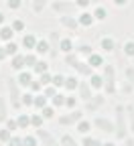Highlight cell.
Listing matches in <instances>:
<instances>
[{"mask_svg":"<svg viewBox=\"0 0 134 146\" xmlns=\"http://www.w3.org/2000/svg\"><path fill=\"white\" fill-rule=\"evenodd\" d=\"M6 87H8V94H10V106L16 110L21 108V91H18V81L12 77H6Z\"/></svg>","mask_w":134,"mask_h":146,"instance_id":"obj_1","label":"cell"},{"mask_svg":"<svg viewBox=\"0 0 134 146\" xmlns=\"http://www.w3.org/2000/svg\"><path fill=\"white\" fill-rule=\"evenodd\" d=\"M116 134L118 138H126V124H124V108H116Z\"/></svg>","mask_w":134,"mask_h":146,"instance_id":"obj_2","label":"cell"},{"mask_svg":"<svg viewBox=\"0 0 134 146\" xmlns=\"http://www.w3.org/2000/svg\"><path fill=\"white\" fill-rule=\"evenodd\" d=\"M106 89H108V94L116 91V87H114V67L112 65H106Z\"/></svg>","mask_w":134,"mask_h":146,"instance_id":"obj_3","label":"cell"},{"mask_svg":"<svg viewBox=\"0 0 134 146\" xmlns=\"http://www.w3.org/2000/svg\"><path fill=\"white\" fill-rule=\"evenodd\" d=\"M53 8H55L57 12L69 14V12H73V10H75V4H73V2H55V4H53Z\"/></svg>","mask_w":134,"mask_h":146,"instance_id":"obj_4","label":"cell"},{"mask_svg":"<svg viewBox=\"0 0 134 146\" xmlns=\"http://www.w3.org/2000/svg\"><path fill=\"white\" fill-rule=\"evenodd\" d=\"M77 120H81V112H79V110H75V112H71L69 116L59 118V124H75Z\"/></svg>","mask_w":134,"mask_h":146,"instance_id":"obj_5","label":"cell"},{"mask_svg":"<svg viewBox=\"0 0 134 146\" xmlns=\"http://www.w3.org/2000/svg\"><path fill=\"white\" fill-rule=\"evenodd\" d=\"M102 104H104V98H102V96H93V98L89 100V104H87V110H89V112H95Z\"/></svg>","mask_w":134,"mask_h":146,"instance_id":"obj_6","label":"cell"},{"mask_svg":"<svg viewBox=\"0 0 134 146\" xmlns=\"http://www.w3.org/2000/svg\"><path fill=\"white\" fill-rule=\"evenodd\" d=\"M79 94H81V100H91V91H89V85L85 83V81H81L79 83Z\"/></svg>","mask_w":134,"mask_h":146,"instance_id":"obj_7","label":"cell"},{"mask_svg":"<svg viewBox=\"0 0 134 146\" xmlns=\"http://www.w3.org/2000/svg\"><path fill=\"white\" fill-rule=\"evenodd\" d=\"M37 136H39L41 140H45V144H47V146H55V140H53V138H51L47 132H43V130H37Z\"/></svg>","mask_w":134,"mask_h":146,"instance_id":"obj_8","label":"cell"},{"mask_svg":"<svg viewBox=\"0 0 134 146\" xmlns=\"http://www.w3.org/2000/svg\"><path fill=\"white\" fill-rule=\"evenodd\" d=\"M93 124L98 126V128H102V130H106V132H110V130H112V124H110V122H106L104 118H98V120H93Z\"/></svg>","mask_w":134,"mask_h":146,"instance_id":"obj_9","label":"cell"},{"mask_svg":"<svg viewBox=\"0 0 134 146\" xmlns=\"http://www.w3.org/2000/svg\"><path fill=\"white\" fill-rule=\"evenodd\" d=\"M21 85H25V87H29L31 83H33V79H31V73H21V77L16 79Z\"/></svg>","mask_w":134,"mask_h":146,"instance_id":"obj_10","label":"cell"},{"mask_svg":"<svg viewBox=\"0 0 134 146\" xmlns=\"http://www.w3.org/2000/svg\"><path fill=\"white\" fill-rule=\"evenodd\" d=\"M23 65H27L25 63V55H16V57L12 59V67L14 69H23Z\"/></svg>","mask_w":134,"mask_h":146,"instance_id":"obj_11","label":"cell"},{"mask_svg":"<svg viewBox=\"0 0 134 146\" xmlns=\"http://www.w3.org/2000/svg\"><path fill=\"white\" fill-rule=\"evenodd\" d=\"M61 146H79V144L75 142V140H73V138H71L69 134H65V136L61 138Z\"/></svg>","mask_w":134,"mask_h":146,"instance_id":"obj_12","label":"cell"},{"mask_svg":"<svg viewBox=\"0 0 134 146\" xmlns=\"http://www.w3.org/2000/svg\"><path fill=\"white\" fill-rule=\"evenodd\" d=\"M75 69H77L81 75H89V73H91V67H87L85 63H77V65H75Z\"/></svg>","mask_w":134,"mask_h":146,"instance_id":"obj_13","label":"cell"},{"mask_svg":"<svg viewBox=\"0 0 134 146\" xmlns=\"http://www.w3.org/2000/svg\"><path fill=\"white\" fill-rule=\"evenodd\" d=\"M65 87L67 89H75V87H79V83H77L75 77H65Z\"/></svg>","mask_w":134,"mask_h":146,"instance_id":"obj_14","label":"cell"},{"mask_svg":"<svg viewBox=\"0 0 134 146\" xmlns=\"http://www.w3.org/2000/svg\"><path fill=\"white\" fill-rule=\"evenodd\" d=\"M2 120H6V102H4L2 96H0V122Z\"/></svg>","mask_w":134,"mask_h":146,"instance_id":"obj_15","label":"cell"},{"mask_svg":"<svg viewBox=\"0 0 134 146\" xmlns=\"http://www.w3.org/2000/svg\"><path fill=\"white\" fill-rule=\"evenodd\" d=\"M61 23H63L65 27H69V29H75V27H77L75 18H69V16H63V18H61Z\"/></svg>","mask_w":134,"mask_h":146,"instance_id":"obj_16","label":"cell"},{"mask_svg":"<svg viewBox=\"0 0 134 146\" xmlns=\"http://www.w3.org/2000/svg\"><path fill=\"white\" fill-rule=\"evenodd\" d=\"M98 65H102V57L100 55H91L89 57V67H98Z\"/></svg>","mask_w":134,"mask_h":146,"instance_id":"obj_17","label":"cell"},{"mask_svg":"<svg viewBox=\"0 0 134 146\" xmlns=\"http://www.w3.org/2000/svg\"><path fill=\"white\" fill-rule=\"evenodd\" d=\"M35 71H37V73H45V71H47V63H45V61H37Z\"/></svg>","mask_w":134,"mask_h":146,"instance_id":"obj_18","label":"cell"},{"mask_svg":"<svg viewBox=\"0 0 134 146\" xmlns=\"http://www.w3.org/2000/svg\"><path fill=\"white\" fill-rule=\"evenodd\" d=\"M23 43H25V47H29V49L37 45V43H35V36H33V35H27V36H25V41H23Z\"/></svg>","mask_w":134,"mask_h":146,"instance_id":"obj_19","label":"cell"},{"mask_svg":"<svg viewBox=\"0 0 134 146\" xmlns=\"http://www.w3.org/2000/svg\"><path fill=\"white\" fill-rule=\"evenodd\" d=\"M10 36H12V29H2V31H0V39H10Z\"/></svg>","mask_w":134,"mask_h":146,"instance_id":"obj_20","label":"cell"},{"mask_svg":"<svg viewBox=\"0 0 134 146\" xmlns=\"http://www.w3.org/2000/svg\"><path fill=\"white\" fill-rule=\"evenodd\" d=\"M53 83H55L57 87H61V85H65V77H63V75H55V77H53Z\"/></svg>","mask_w":134,"mask_h":146,"instance_id":"obj_21","label":"cell"},{"mask_svg":"<svg viewBox=\"0 0 134 146\" xmlns=\"http://www.w3.org/2000/svg\"><path fill=\"white\" fill-rule=\"evenodd\" d=\"M47 4V0H35V12H41V8Z\"/></svg>","mask_w":134,"mask_h":146,"instance_id":"obj_22","label":"cell"},{"mask_svg":"<svg viewBox=\"0 0 134 146\" xmlns=\"http://www.w3.org/2000/svg\"><path fill=\"white\" fill-rule=\"evenodd\" d=\"M53 104H55V106H65V104H67V100H65L63 96H55Z\"/></svg>","mask_w":134,"mask_h":146,"instance_id":"obj_23","label":"cell"},{"mask_svg":"<svg viewBox=\"0 0 134 146\" xmlns=\"http://www.w3.org/2000/svg\"><path fill=\"white\" fill-rule=\"evenodd\" d=\"M65 61H67V63H69L71 67H75V65L79 63V61H77V57H75V55H67V59H65Z\"/></svg>","mask_w":134,"mask_h":146,"instance_id":"obj_24","label":"cell"},{"mask_svg":"<svg viewBox=\"0 0 134 146\" xmlns=\"http://www.w3.org/2000/svg\"><path fill=\"white\" fill-rule=\"evenodd\" d=\"M23 104H25V106H33V104H35V100H33V96H31V94H27V96H23Z\"/></svg>","mask_w":134,"mask_h":146,"instance_id":"obj_25","label":"cell"},{"mask_svg":"<svg viewBox=\"0 0 134 146\" xmlns=\"http://www.w3.org/2000/svg\"><path fill=\"white\" fill-rule=\"evenodd\" d=\"M102 47H104L106 51H112V49H114V43L108 41V39H104V41H102Z\"/></svg>","mask_w":134,"mask_h":146,"instance_id":"obj_26","label":"cell"},{"mask_svg":"<svg viewBox=\"0 0 134 146\" xmlns=\"http://www.w3.org/2000/svg\"><path fill=\"white\" fill-rule=\"evenodd\" d=\"M25 63H29V65H37L35 55H25Z\"/></svg>","mask_w":134,"mask_h":146,"instance_id":"obj_27","label":"cell"},{"mask_svg":"<svg viewBox=\"0 0 134 146\" xmlns=\"http://www.w3.org/2000/svg\"><path fill=\"white\" fill-rule=\"evenodd\" d=\"M47 49H49L47 43H37V51H39V53H47Z\"/></svg>","mask_w":134,"mask_h":146,"instance_id":"obj_28","label":"cell"},{"mask_svg":"<svg viewBox=\"0 0 134 146\" xmlns=\"http://www.w3.org/2000/svg\"><path fill=\"white\" fill-rule=\"evenodd\" d=\"M6 53H8V55H14V53H16V45H14V43H8V45H6Z\"/></svg>","mask_w":134,"mask_h":146,"instance_id":"obj_29","label":"cell"},{"mask_svg":"<svg viewBox=\"0 0 134 146\" xmlns=\"http://www.w3.org/2000/svg\"><path fill=\"white\" fill-rule=\"evenodd\" d=\"M91 85H93V87H100V85H102V77L93 75V77H91Z\"/></svg>","mask_w":134,"mask_h":146,"instance_id":"obj_30","label":"cell"},{"mask_svg":"<svg viewBox=\"0 0 134 146\" xmlns=\"http://www.w3.org/2000/svg\"><path fill=\"white\" fill-rule=\"evenodd\" d=\"M29 118H25V116H21V118H18V126H21V128H25V126H29Z\"/></svg>","mask_w":134,"mask_h":146,"instance_id":"obj_31","label":"cell"},{"mask_svg":"<svg viewBox=\"0 0 134 146\" xmlns=\"http://www.w3.org/2000/svg\"><path fill=\"white\" fill-rule=\"evenodd\" d=\"M83 144H85V146H100V142H98V140H93V138H85Z\"/></svg>","mask_w":134,"mask_h":146,"instance_id":"obj_32","label":"cell"},{"mask_svg":"<svg viewBox=\"0 0 134 146\" xmlns=\"http://www.w3.org/2000/svg\"><path fill=\"white\" fill-rule=\"evenodd\" d=\"M35 106H37V108H43V106H45V98H43V96H39V98L35 100Z\"/></svg>","mask_w":134,"mask_h":146,"instance_id":"obj_33","label":"cell"},{"mask_svg":"<svg viewBox=\"0 0 134 146\" xmlns=\"http://www.w3.org/2000/svg\"><path fill=\"white\" fill-rule=\"evenodd\" d=\"M128 114H130V122H132V132H134V108L128 106Z\"/></svg>","mask_w":134,"mask_h":146,"instance_id":"obj_34","label":"cell"},{"mask_svg":"<svg viewBox=\"0 0 134 146\" xmlns=\"http://www.w3.org/2000/svg\"><path fill=\"white\" fill-rule=\"evenodd\" d=\"M126 77L134 83V69H132V67H128V69H126Z\"/></svg>","mask_w":134,"mask_h":146,"instance_id":"obj_35","label":"cell"},{"mask_svg":"<svg viewBox=\"0 0 134 146\" xmlns=\"http://www.w3.org/2000/svg\"><path fill=\"white\" fill-rule=\"evenodd\" d=\"M23 144V140H18V138H10L8 140V146H21Z\"/></svg>","mask_w":134,"mask_h":146,"instance_id":"obj_36","label":"cell"},{"mask_svg":"<svg viewBox=\"0 0 134 146\" xmlns=\"http://www.w3.org/2000/svg\"><path fill=\"white\" fill-rule=\"evenodd\" d=\"M31 124L33 126H41V116H33L31 118Z\"/></svg>","mask_w":134,"mask_h":146,"instance_id":"obj_37","label":"cell"},{"mask_svg":"<svg viewBox=\"0 0 134 146\" xmlns=\"http://www.w3.org/2000/svg\"><path fill=\"white\" fill-rule=\"evenodd\" d=\"M61 47H63V51H65V53H69V51H71V43H69V41H63V43H61Z\"/></svg>","mask_w":134,"mask_h":146,"instance_id":"obj_38","label":"cell"},{"mask_svg":"<svg viewBox=\"0 0 134 146\" xmlns=\"http://www.w3.org/2000/svg\"><path fill=\"white\" fill-rule=\"evenodd\" d=\"M81 23H83V25H89V23H91V16H89V14H81Z\"/></svg>","mask_w":134,"mask_h":146,"instance_id":"obj_39","label":"cell"},{"mask_svg":"<svg viewBox=\"0 0 134 146\" xmlns=\"http://www.w3.org/2000/svg\"><path fill=\"white\" fill-rule=\"evenodd\" d=\"M23 144H25V146H35V140H33V138H25Z\"/></svg>","mask_w":134,"mask_h":146,"instance_id":"obj_40","label":"cell"},{"mask_svg":"<svg viewBox=\"0 0 134 146\" xmlns=\"http://www.w3.org/2000/svg\"><path fill=\"white\" fill-rule=\"evenodd\" d=\"M43 116H45V118H53V110H49V108L43 110Z\"/></svg>","mask_w":134,"mask_h":146,"instance_id":"obj_41","label":"cell"},{"mask_svg":"<svg viewBox=\"0 0 134 146\" xmlns=\"http://www.w3.org/2000/svg\"><path fill=\"white\" fill-rule=\"evenodd\" d=\"M87 130H89V124H79V132H83V134H85Z\"/></svg>","mask_w":134,"mask_h":146,"instance_id":"obj_42","label":"cell"},{"mask_svg":"<svg viewBox=\"0 0 134 146\" xmlns=\"http://www.w3.org/2000/svg\"><path fill=\"white\" fill-rule=\"evenodd\" d=\"M49 81H51V77L47 75V73H45V75H41V83H43V85H45V83H49Z\"/></svg>","mask_w":134,"mask_h":146,"instance_id":"obj_43","label":"cell"},{"mask_svg":"<svg viewBox=\"0 0 134 146\" xmlns=\"http://www.w3.org/2000/svg\"><path fill=\"white\" fill-rule=\"evenodd\" d=\"M79 51H81V53H91V49H89L87 45H83V47H79Z\"/></svg>","mask_w":134,"mask_h":146,"instance_id":"obj_44","label":"cell"},{"mask_svg":"<svg viewBox=\"0 0 134 146\" xmlns=\"http://www.w3.org/2000/svg\"><path fill=\"white\" fill-rule=\"evenodd\" d=\"M126 53H134V45H132V43L126 45Z\"/></svg>","mask_w":134,"mask_h":146,"instance_id":"obj_45","label":"cell"},{"mask_svg":"<svg viewBox=\"0 0 134 146\" xmlns=\"http://www.w3.org/2000/svg\"><path fill=\"white\" fill-rule=\"evenodd\" d=\"M14 29H16V31H21V29H23V23H21V21H16V23H14Z\"/></svg>","mask_w":134,"mask_h":146,"instance_id":"obj_46","label":"cell"},{"mask_svg":"<svg viewBox=\"0 0 134 146\" xmlns=\"http://www.w3.org/2000/svg\"><path fill=\"white\" fill-rule=\"evenodd\" d=\"M45 96H55V89H53V87H49V89L45 91Z\"/></svg>","mask_w":134,"mask_h":146,"instance_id":"obj_47","label":"cell"},{"mask_svg":"<svg viewBox=\"0 0 134 146\" xmlns=\"http://www.w3.org/2000/svg\"><path fill=\"white\" fill-rule=\"evenodd\" d=\"M8 6H12V8L18 6V0H8Z\"/></svg>","mask_w":134,"mask_h":146,"instance_id":"obj_48","label":"cell"},{"mask_svg":"<svg viewBox=\"0 0 134 146\" xmlns=\"http://www.w3.org/2000/svg\"><path fill=\"white\" fill-rule=\"evenodd\" d=\"M4 57H6V47H4V49H0V59H4Z\"/></svg>","mask_w":134,"mask_h":146,"instance_id":"obj_49","label":"cell"},{"mask_svg":"<svg viewBox=\"0 0 134 146\" xmlns=\"http://www.w3.org/2000/svg\"><path fill=\"white\" fill-rule=\"evenodd\" d=\"M87 2H89V0H77V4H79V6H85Z\"/></svg>","mask_w":134,"mask_h":146,"instance_id":"obj_50","label":"cell"},{"mask_svg":"<svg viewBox=\"0 0 134 146\" xmlns=\"http://www.w3.org/2000/svg\"><path fill=\"white\" fill-rule=\"evenodd\" d=\"M126 146H134V140H130V138H128V140H126Z\"/></svg>","mask_w":134,"mask_h":146,"instance_id":"obj_51","label":"cell"},{"mask_svg":"<svg viewBox=\"0 0 134 146\" xmlns=\"http://www.w3.org/2000/svg\"><path fill=\"white\" fill-rule=\"evenodd\" d=\"M116 2H118V4H122V2H126V0H116Z\"/></svg>","mask_w":134,"mask_h":146,"instance_id":"obj_52","label":"cell"},{"mask_svg":"<svg viewBox=\"0 0 134 146\" xmlns=\"http://www.w3.org/2000/svg\"><path fill=\"white\" fill-rule=\"evenodd\" d=\"M2 18H4V16H2V14H0V23H2Z\"/></svg>","mask_w":134,"mask_h":146,"instance_id":"obj_53","label":"cell"},{"mask_svg":"<svg viewBox=\"0 0 134 146\" xmlns=\"http://www.w3.org/2000/svg\"><path fill=\"white\" fill-rule=\"evenodd\" d=\"M104 146H114V144H104Z\"/></svg>","mask_w":134,"mask_h":146,"instance_id":"obj_54","label":"cell"},{"mask_svg":"<svg viewBox=\"0 0 134 146\" xmlns=\"http://www.w3.org/2000/svg\"><path fill=\"white\" fill-rule=\"evenodd\" d=\"M91 2H95V0H91Z\"/></svg>","mask_w":134,"mask_h":146,"instance_id":"obj_55","label":"cell"}]
</instances>
